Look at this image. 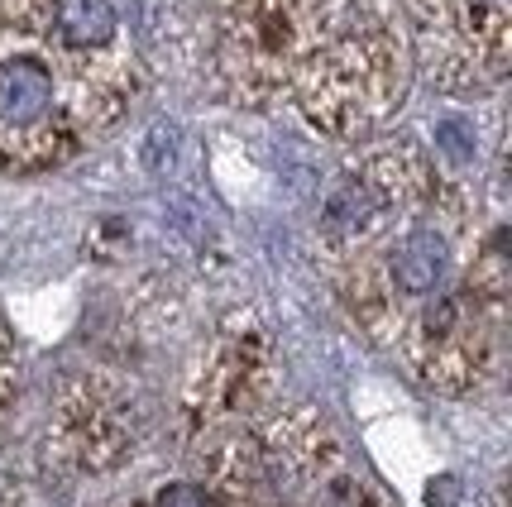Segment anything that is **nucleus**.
<instances>
[{"label": "nucleus", "instance_id": "39448f33", "mask_svg": "<svg viewBox=\"0 0 512 507\" xmlns=\"http://www.w3.org/2000/svg\"><path fill=\"white\" fill-rule=\"evenodd\" d=\"M412 67L450 96L498 87L508 77L512 0H402Z\"/></svg>", "mask_w": 512, "mask_h": 507}, {"label": "nucleus", "instance_id": "9d476101", "mask_svg": "<svg viewBox=\"0 0 512 507\" xmlns=\"http://www.w3.org/2000/svg\"><path fill=\"white\" fill-rule=\"evenodd\" d=\"M10 388H15V350H10V340L0 331V407L10 402Z\"/></svg>", "mask_w": 512, "mask_h": 507}, {"label": "nucleus", "instance_id": "1a4fd4ad", "mask_svg": "<svg viewBox=\"0 0 512 507\" xmlns=\"http://www.w3.org/2000/svg\"><path fill=\"white\" fill-rule=\"evenodd\" d=\"M436 154H450L455 163L474 158V125H469V120H460V115L436 120Z\"/></svg>", "mask_w": 512, "mask_h": 507}, {"label": "nucleus", "instance_id": "6e6552de", "mask_svg": "<svg viewBox=\"0 0 512 507\" xmlns=\"http://www.w3.org/2000/svg\"><path fill=\"white\" fill-rule=\"evenodd\" d=\"M273 383H278L273 335L264 331L259 316L235 311L197 354L187 388H182V417L197 436L230 431L235 421H249L273 397Z\"/></svg>", "mask_w": 512, "mask_h": 507}, {"label": "nucleus", "instance_id": "0eeeda50", "mask_svg": "<svg viewBox=\"0 0 512 507\" xmlns=\"http://www.w3.org/2000/svg\"><path fill=\"white\" fill-rule=\"evenodd\" d=\"M144 441V407L125 378L87 369L67 378L44 421V464L67 479L115 474Z\"/></svg>", "mask_w": 512, "mask_h": 507}, {"label": "nucleus", "instance_id": "7ed1b4c3", "mask_svg": "<svg viewBox=\"0 0 512 507\" xmlns=\"http://www.w3.org/2000/svg\"><path fill=\"white\" fill-rule=\"evenodd\" d=\"M340 5L345 0H206L187 24L192 58L230 106H292V91L326 44Z\"/></svg>", "mask_w": 512, "mask_h": 507}, {"label": "nucleus", "instance_id": "f257e3e1", "mask_svg": "<svg viewBox=\"0 0 512 507\" xmlns=\"http://www.w3.org/2000/svg\"><path fill=\"white\" fill-rule=\"evenodd\" d=\"M144 91L115 0H0V173L87 154Z\"/></svg>", "mask_w": 512, "mask_h": 507}, {"label": "nucleus", "instance_id": "423d86ee", "mask_svg": "<svg viewBox=\"0 0 512 507\" xmlns=\"http://www.w3.org/2000/svg\"><path fill=\"white\" fill-rule=\"evenodd\" d=\"M498 316L503 311L484 307L465 283H450L402 316L393 350L422 388L441 397H474L498 364Z\"/></svg>", "mask_w": 512, "mask_h": 507}, {"label": "nucleus", "instance_id": "20e7f679", "mask_svg": "<svg viewBox=\"0 0 512 507\" xmlns=\"http://www.w3.org/2000/svg\"><path fill=\"white\" fill-rule=\"evenodd\" d=\"M446 177L431 163L417 139H393L364 154L335 177L321 197V244L326 254H335L340 264H350L359 254L379 249L383 240H393L402 225L431 216L446 201Z\"/></svg>", "mask_w": 512, "mask_h": 507}, {"label": "nucleus", "instance_id": "f03ea898", "mask_svg": "<svg viewBox=\"0 0 512 507\" xmlns=\"http://www.w3.org/2000/svg\"><path fill=\"white\" fill-rule=\"evenodd\" d=\"M412 72V39L398 0H345L292 91V111L321 139H374L402 111Z\"/></svg>", "mask_w": 512, "mask_h": 507}]
</instances>
